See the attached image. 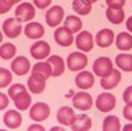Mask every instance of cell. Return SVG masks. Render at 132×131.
I'll return each mask as SVG.
<instances>
[{
    "instance_id": "74e56055",
    "label": "cell",
    "mask_w": 132,
    "mask_h": 131,
    "mask_svg": "<svg viewBox=\"0 0 132 131\" xmlns=\"http://www.w3.org/2000/svg\"><path fill=\"white\" fill-rule=\"evenodd\" d=\"M0 99H1V104H0V110H5L9 106V97L5 93L0 94Z\"/></svg>"
},
{
    "instance_id": "ffe728a7",
    "label": "cell",
    "mask_w": 132,
    "mask_h": 131,
    "mask_svg": "<svg viewBox=\"0 0 132 131\" xmlns=\"http://www.w3.org/2000/svg\"><path fill=\"white\" fill-rule=\"evenodd\" d=\"M48 64L51 65L52 69V76L53 77H59L61 76L65 71V61L64 59L59 55H52L47 59Z\"/></svg>"
},
{
    "instance_id": "ab89813d",
    "label": "cell",
    "mask_w": 132,
    "mask_h": 131,
    "mask_svg": "<svg viewBox=\"0 0 132 131\" xmlns=\"http://www.w3.org/2000/svg\"><path fill=\"white\" fill-rule=\"evenodd\" d=\"M29 130H45V129L42 128V126H40V125H31V126H29Z\"/></svg>"
},
{
    "instance_id": "d6a6232c",
    "label": "cell",
    "mask_w": 132,
    "mask_h": 131,
    "mask_svg": "<svg viewBox=\"0 0 132 131\" xmlns=\"http://www.w3.org/2000/svg\"><path fill=\"white\" fill-rule=\"evenodd\" d=\"M21 0H0V12L1 13H6L12 9L14 4L19 3Z\"/></svg>"
},
{
    "instance_id": "d4e9b609",
    "label": "cell",
    "mask_w": 132,
    "mask_h": 131,
    "mask_svg": "<svg viewBox=\"0 0 132 131\" xmlns=\"http://www.w3.org/2000/svg\"><path fill=\"white\" fill-rule=\"evenodd\" d=\"M115 64L119 69L126 72L132 71V54H118L115 57Z\"/></svg>"
},
{
    "instance_id": "f546056e",
    "label": "cell",
    "mask_w": 132,
    "mask_h": 131,
    "mask_svg": "<svg viewBox=\"0 0 132 131\" xmlns=\"http://www.w3.org/2000/svg\"><path fill=\"white\" fill-rule=\"evenodd\" d=\"M16 53H17V48H16V46L13 43L7 42V43L1 45V47H0V57L5 59V60L14 58Z\"/></svg>"
},
{
    "instance_id": "5bb4252c",
    "label": "cell",
    "mask_w": 132,
    "mask_h": 131,
    "mask_svg": "<svg viewBox=\"0 0 132 131\" xmlns=\"http://www.w3.org/2000/svg\"><path fill=\"white\" fill-rule=\"evenodd\" d=\"M114 38L115 36L112 29H102L95 36V42L101 48H107V47L113 45Z\"/></svg>"
},
{
    "instance_id": "f35d334b",
    "label": "cell",
    "mask_w": 132,
    "mask_h": 131,
    "mask_svg": "<svg viewBox=\"0 0 132 131\" xmlns=\"http://www.w3.org/2000/svg\"><path fill=\"white\" fill-rule=\"evenodd\" d=\"M126 28H127V30L130 33H132V16L126 21Z\"/></svg>"
},
{
    "instance_id": "e0dca14e",
    "label": "cell",
    "mask_w": 132,
    "mask_h": 131,
    "mask_svg": "<svg viewBox=\"0 0 132 131\" xmlns=\"http://www.w3.org/2000/svg\"><path fill=\"white\" fill-rule=\"evenodd\" d=\"M4 124L9 129H18L22 125V114L16 110H9L4 114Z\"/></svg>"
},
{
    "instance_id": "5b68a950",
    "label": "cell",
    "mask_w": 132,
    "mask_h": 131,
    "mask_svg": "<svg viewBox=\"0 0 132 131\" xmlns=\"http://www.w3.org/2000/svg\"><path fill=\"white\" fill-rule=\"evenodd\" d=\"M22 22H19L17 18H7L3 23V33L9 38H17L22 33Z\"/></svg>"
},
{
    "instance_id": "277c9868",
    "label": "cell",
    "mask_w": 132,
    "mask_h": 131,
    "mask_svg": "<svg viewBox=\"0 0 132 131\" xmlns=\"http://www.w3.org/2000/svg\"><path fill=\"white\" fill-rule=\"evenodd\" d=\"M14 14L19 22H29L35 18L36 10L30 3H22L14 10Z\"/></svg>"
},
{
    "instance_id": "b9f144b4",
    "label": "cell",
    "mask_w": 132,
    "mask_h": 131,
    "mask_svg": "<svg viewBox=\"0 0 132 131\" xmlns=\"http://www.w3.org/2000/svg\"><path fill=\"white\" fill-rule=\"evenodd\" d=\"M88 1H89V3H91V4H94V3H96L97 0H88Z\"/></svg>"
},
{
    "instance_id": "8d00e7d4",
    "label": "cell",
    "mask_w": 132,
    "mask_h": 131,
    "mask_svg": "<svg viewBox=\"0 0 132 131\" xmlns=\"http://www.w3.org/2000/svg\"><path fill=\"white\" fill-rule=\"evenodd\" d=\"M52 3V0H34L35 6L40 10H45L46 7H48Z\"/></svg>"
},
{
    "instance_id": "7402d4cb",
    "label": "cell",
    "mask_w": 132,
    "mask_h": 131,
    "mask_svg": "<svg viewBox=\"0 0 132 131\" xmlns=\"http://www.w3.org/2000/svg\"><path fill=\"white\" fill-rule=\"evenodd\" d=\"M117 48L120 51H130L132 49V35L130 33L122 31L115 37Z\"/></svg>"
},
{
    "instance_id": "4fadbf2b",
    "label": "cell",
    "mask_w": 132,
    "mask_h": 131,
    "mask_svg": "<svg viewBox=\"0 0 132 131\" xmlns=\"http://www.w3.org/2000/svg\"><path fill=\"white\" fill-rule=\"evenodd\" d=\"M11 70L17 76H25L29 72V70H30L29 59L23 57V55H19L17 58H14L12 60V63H11Z\"/></svg>"
},
{
    "instance_id": "2e32d148",
    "label": "cell",
    "mask_w": 132,
    "mask_h": 131,
    "mask_svg": "<svg viewBox=\"0 0 132 131\" xmlns=\"http://www.w3.org/2000/svg\"><path fill=\"white\" fill-rule=\"evenodd\" d=\"M24 34L27 37L31 38V40L41 38L45 35V28L38 22H30V23H28V24L25 25Z\"/></svg>"
},
{
    "instance_id": "ba28073f",
    "label": "cell",
    "mask_w": 132,
    "mask_h": 131,
    "mask_svg": "<svg viewBox=\"0 0 132 131\" xmlns=\"http://www.w3.org/2000/svg\"><path fill=\"white\" fill-rule=\"evenodd\" d=\"M49 113H51V108L45 102H36L30 108L29 115L35 121H43L49 117Z\"/></svg>"
},
{
    "instance_id": "f1b7e54d",
    "label": "cell",
    "mask_w": 132,
    "mask_h": 131,
    "mask_svg": "<svg viewBox=\"0 0 132 131\" xmlns=\"http://www.w3.org/2000/svg\"><path fill=\"white\" fill-rule=\"evenodd\" d=\"M64 25H65L66 28H69L70 30L75 34V33H79L80 31V29L83 27V23H82L79 17H76V16H72V14H71V16H67V17L65 18Z\"/></svg>"
},
{
    "instance_id": "4dcf8cb0",
    "label": "cell",
    "mask_w": 132,
    "mask_h": 131,
    "mask_svg": "<svg viewBox=\"0 0 132 131\" xmlns=\"http://www.w3.org/2000/svg\"><path fill=\"white\" fill-rule=\"evenodd\" d=\"M12 82V73L5 67H0V88H5Z\"/></svg>"
},
{
    "instance_id": "52a82bcc",
    "label": "cell",
    "mask_w": 132,
    "mask_h": 131,
    "mask_svg": "<svg viewBox=\"0 0 132 131\" xmlns=\"http://www.w3.org/2000/svg\"><path fill=\"white\" fill-rule=\"evenodd\" d=\"M54 40L61 47H70L73 43V33L65 25L60 27L54 31Z\"/></svg>"
},
{
    "instance_id": "1f68e13d",
    "label": "cell",
    "mask_w": 132,
    "mask_h": 131,
    "mask_svg": "<svg viewBox=\"0 0 132 131\" xmlns=\"http://www.w3.org/2000/svg\"><path fill=\"white\" fill-rule=\"evenodd\" d=\"M23 90H27V88H25L23 84H21V83H16V84H13L12 87L9 88V96H10L12 100H14L16 96H17L19 93H22Z\"/></svg>"
},
{
    "instance_id": "9c48e42d",
    "label": "cell",
    "mask_w": 132,
    "mask_h": 131,
    "mask_svg": "<svg viewBox=\"0 0 132 131\" xmlns=\"http://www.w3.org/2000/svg\"><path fill=\"white\" fill-rule=\"evenodd\" d=\"M51 53V46L47 41L43 40H38L35 43H32L30 47V54L35 59H45L47 58Z\"/></svg>"
},
{
    "instance_id": "30bf717a",
    "label": "cell",
    "mask_w": 132,
    "mask_h": 131,
    "mask_svg": "<svg viewBox=\"0 0 132 131\" xmlns=\"http://www.w3.org/2000/svg\"><path fill=\"white\" fill-rule=\"evenodd\" d=\"M77 114L75 111L69 106H63L58 110L56 113V120L59 121V124L65 125V126H71L76 120Z\"/></svg>"
},
{
    "instance_id": "836d02e7",
    "label": "cell",
    "mask_w": 132,
    "mask_h": 131,
    "mask_svg": "<svg viewBox=\"0 0 132 131\" xmlns=\"http://www.w3.org/2000/svg\"><path fill=\"white\" fill-rule=\"evenodd\" d=\"M125 3L126 0H106L107 6L111 9H122Z\"/></svg>"
},
{
    "instance_id": "484cf974",
    "label": "cell",
    "mask_w": 132,
    "mask_h": 131,
    "mask_svg": "<svg viewBox=\"0 0 132 131\" xmlns=\"http://www.w3.org/2000/svg\"><path fill=\"white\" fill-rule=\"evenodd\" d=\"M72 9L80 16H87L91 12L93 4L89 3L88 0H73Z\"/></svg>"
},
{
    "instance_id": "8fae6325",
    "label": "cell",
    "mask_w": 132,
    "mask_h": 131,
    "mask_svg": "<svg viewBox=\"0 0 132 131\" xmlns=\"http://www.w3.org/2000/svg\"><path fill=\"white\" fill-rule=\"evenodd\" d=\"M76 46L77 48L83 52H90L94 48V37L89 31H80L76 37Z\"/></svg>"
},
{
    "instance_id": "9a60e30c",
    "label": "cell",
    "mask_w": 132,
    "mask_h": 131,
    "mask_svg": "<svg viewBox=\"0 0 132 131\" xmlns=\"http://www.w3.org/2000/svg\"><path fill=\"white\" fill-rule=\"evenodd\" d=\"M28 88L32 94H41L46 89V78L37 73H31L28 78Z\"/></svg>"
},
{
    "instance_id": "cb8c5ba5",
    "label": "cell",
    "mask_w": 132,
    "mask_h": 131,
    "mask_svg": "<svg viewBox=\"0 0 132 131\" xmlns=\"http://www.w3.org/2000/svg\"><path fill=\"white\" fill-rule=\"evenodd\" d=\"M106 17L112 24H120L125 19V12L122 9H111L106 10Z\"/></svg>"
},
{
    "instance_id": "6da1fadb",
    "label": "cell",
    "mask_w": 132,
    "mask_h": 131,
    "mask_svg": "<svg viewBox=\"0 0 132 131\" xmlns=\"http://www.w3.org/2000/svg\"><path fill=\"white\" fill-rule=\"evenodd\" d=\"M93 71L97 77H107L113 71V61L107 57H100L94 61Z\"/></svg>"
},
{
    "instance_id": "60d3db41",
    "label": "cell",
    "mask_w": 132,
    "mask_h": 131,
    "mask_svg": "<svg viewBox=\"0 0 132 131\" xmlns=\"http://www.w3.org/2000/svg\"><path fill=\"white\" fill-rule=\"evenodd\" d=\"M124 131H132V124H126L124 128H122Z\"/></svg>"
},
{
    "instance_id": "8992f818",
    "label": "cell",
    "mask_w": 132,
    "mask_h": 131,
    "mask_svg": "<svg viewBox=\"0 0 132 131\" xmlns=\"http://www.w3.org/2000/svg\"><path fill=\"white\" fill-rule=\"evenodd\" d=\"M64 9L59 5H54L47 11V13H46V22H47V24L48 27L51 28H55L63 22L64 19Z\"/></svg>"
},
{
    "instance_id": "d590c367",
    "label": "cell",
    "mask_w": 132,
    "mask_h": 131,
    "mask_svg": "<svg viewBox=\"0 0 132 131\" xmlns=\"http://www.w3.org/2000/svg\"><path fill=\"white\" fill-rule=\"evenodd\" d=\"M122 115L125 119L132 121V104H126V106L122 110Z\"/></svg>"
},
{
    "instance_id": "4316f807",
    "label": "cell",
    "mask_w": 132,
    "mask_h": 131,
    "mask_svg": "<svg viewBox=\"0 0 132 131\" xmlns=\"http://www.w3.org/2000/svg\"><path fill=\"white\" fill-rule=\"evenodd\" d=\"M120 120L117 115H107L103 119V125H102V130L103 131H119L121 130L120 126Z\"/></svg>"
},
{
    "instance_id": "ac0fdd59",
    "label": "cell",
    "mask_w": 132,
    "mask_h": 131,
    "mask_svg": "<svg viewBox=\"0 0 132 131\" xmlns=\"http://www.w3.org/2000/svg\"><path fill=\"white\" fill-rule=\"evenodd\" d=\"M76 86L80 89H89L94 86L95 83V77L94 75L90 72V71H82L76 76Z\"/></svg>"
},
{
    "instance_id": "7c38bea8",
    "label": "cell",
    "mask_w": 132,
    "mask_h": 131,
    "mask_svg": "<svg viewBox=\"0 0 132 131\" xmlns=\"http://www.w3.org/2000/svg\"><path fill=\"white\" fill-rule=\"evenodd\" d=\"M72 104L75 106V108H77V110L88 111L93 106V97H91L90 94L79 91V93L75 94V96L72 99Z\"/></svg>"
},
{
    "instance_id": "83f0119b",
    "label": "cell",
    "mask_w": 132,
    "mask_h": 131,
    "mask_svg": "<svg viewBox=\"0 0 132 131\" xmlns=\"http://www.w3.org/2000/svg\"><path fill=\"white\" fill-rule=\"evenodd\" d=\"M31 72L32 73H37V75H41V76L45 77L46 79L52 76V69H51V65L48 64V61L36 63V64L34 65V67L31 69Z\"/></svg>"
},
{
    "instance_id": "7a4b0ae2",
    "label": "cell",
    "mask_w": 132,
    "mask_h": 131,
    "mask_svg": "<svg viewBox=\"0 0 132 131\" xmlns=\"http://www.w3.org/2000/svg\"><path fill=\"white\" fill-rule=\"evenodd\" d=\"M66 64L70 71H79L88 65V57L82 52H73L67 57Z\"/></svg>"
},
{
    "instance_id": "d6986e66",
    "label": "cell",
    "mask_w": 132,
    "mask_h": 131,
    "mask_svg": "<svg viewBox=\"0 0 132 131\" xmlns=\"http://www.w3.org/2000/svg\"><path fill=\"white\" fill-rule=\"evenodd\" d=\"M120 79H121V73H120V71L117 69H113L111 75H108L107 77H102V78H101L100 84L103 89L111 90L118 86L119 82H120Z\"/></svg>"
},
{
    "instance_id": "e575fe53",
    "label": "cell",
    "mask_w": 132,
    "mask_h": 131,
    "mask_svg": "<svg viewBox=\"0 0 132 131\" xmlns=\"http://www.w3.org/2000/svg\"><path fill=\"white\" fill-rule=\"evenodd\" d=\"M122 100H124L125 104H132V86L127 87V88L124 90Z\"/></svg>"
},
{
    "instance_id": "3957f363",
    "label": "cell",
    "mask_w": 132,
    "mask_h": 131,
    "mask_svg": "<svg viewBox=\"0 0 132 131\" xmlns=\"http://www.w3.org/2000/svg\"><path fill=\"white\" fill-rule=\"evenodd\" d=\"M96 108H97L100 112H103V113H108L111 112L112 110L115 108V105H117V99L113 94L109 93H103L100 94L96 99Z\"/></svg>"
},
{
    "instance_id": "603a6c76",
    "label": "cell",
    "mask_w": 132,
    "mask_h": 131,
    "mask_svg": "<svg viewBox=\"0 0 132 131\" xmlns=\"http://www.w3.org/2000/svg\"><path fill=\"white\" fill-rule=\"evenodd\" d=\"M14 106L17 107V110L19 111H27L29 107L31 106V96L29 95L27 90H23L22 93H19L13 100Z\"/></svg>"
},
{
    "instance_id": "44dd1931",
    "label": "cell",
    "mask_w": 132,
    "mask_h": 131,
    "mask_svg": "<svg viewBox=\"0 0 132 131\" xmlns=\"http://www.w3.org/2000/svg\"><path fill=\"white\" fill-rule=\"evenodd\" d=\"M73 131H88L91 129V118L87 114H77L76 120L71 125Z\"/></svg>"
}]
</instances>
